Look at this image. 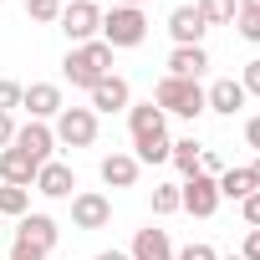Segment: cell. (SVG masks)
<instances>
[{"label":"cell","mask_w":260,"mask_h":260,"mask_svg":"<svg viewBox=\"0 0 260 260\" xmlns=\"http://www.w3.org/2000/svg\"><path fill=\"white\" fill-rule=\"evenodd\" d=\"M235 26H240V36H245V41H260V11H240V16H235Z\"/></svg>","instance_id":"4316f807"},{"label":"cell","mask_w":260,"mask_h":260,"mask_svg":"<svg viewBox=\"0 0 260 260\" xmlns=\"http://www.w3.org/2000/svg\"><path fill=\"white\" fill-rule=\"evenodd\" d=\"M204 67H209V51H204V46H174V51H169V77H189V82H199Z\"/></svg>","instance_id":"ac0fdd59"},{"label":"cell","mask_w":260,"mask_h":260,"mask_svg":"<svg viewBox=\"0 0 260 260\" xmlns=\"http://www.w3.org/2000/svg\"><path fill=\"white\" fill-rule=\"evenodd\" d=\"M245 143H250V148H260V117H250V122H245Z\"/></svg>","instance_id":"d590c367"},{"label":"cell","mask_w":260,"mask_h":260,"mask_svg":"<svg viewBox=\"0 0 260 260\" xmlns=\"http://www.w3.org/2000/svg\"><path fill=\"white\" fill-rule=\"evenodd\" d=\"M204 107L219 112V117H235V112L245 107V87H240L235 77H219L214 87H204Z\"/></svg>","instance_id":"7c38bea8"},{"label":"cell","mask_w":260,"mask_h":260,"mask_svg":"<svg viewBox=\"0 0 260 260\" xmlns=\"http://www.w3.org/2000/svg\"><path fill=\"white\" fill-rule=\"evenodd\" d=\"M117 6H127V11H143V0H117Z\"/></svg>","instance_id":"ab89813d"},{"label":"cell","mask_w":260,"mask_h":260,"mask_svg":"<svg viewBox=\"0 0 260 260\" xmlns=\"http://www.w3.org/2000/svg\"><path fill=\"white\" fill-rule=\"evenodd\" d=\"M127 127H133V138H148V133H169V117L153 102H138V107H127Z\"/></svg>","instance_id":"d6986e66"},{"label":"cell","mask_w":260,"mask_h":260,"mask_svg":"<svg viewBox=\"0 0 260 260\" xmlns=\"http://www.w3.org/2000/svg\"><path fill=\"white\" fill-rule=\"evenodd\" d=\"M224 260H240V255H224Z\"/></svg>","instance_id":"60d3db41"},{"label":"cell","mask_w":260,"mask_h":260,"mask_svg":"<svg viewBox=\"0 0 260 260\" xmlns=\"http://www.w3.org/2000/svg\"><path fill=\"white\" fill-rule=\"evenodd\" d=\"M21 107L31 112V122H51L67 102H61V87H56V82H31V87L21 92Z\"/></svg>","instance_id":"ba28073f"},{"label":"cell","mask_w":260,"mask_h":260,"mask_svg":"<svg viewBox=\"0 0 260 260\" xmlns=\"http://www.w3.org/2000/svg\"><path fill=\"white\" fill-rule=\"evenodd\" d=\"M153 214H179V184H158L153 189Z\"/></svg>","instance_id":"484cf974"},{"label":"cell","mask_w":260,"mask_h":260,"mask_svg":"<svg viewBox=\"0 0 260 260\" xmlns=\"http://www.w3.org/2000/svg\"><path fill=\"white\" fill-rule=\"evenodd\" d=\"M36 158H26L21 148H6V153H0V184H16V189H31L36 184Z\"/></svg>","instance_id":"2e32d148"},{"label":"cell","mask_w":260,"mask_h":260,"mask_svg":"<svg viewBox=\"0 0 260 260\" xmlns=\"http://www.w3.org/2000/svg\"><path fill=\"white\" fill-rule=\"evenodd\" d=\"M143 36H148V21H143V11L112 6V11L102 16V41H107L112 51H133V46H143Z\"/></svg>","instance_id":"3957f363"},{"label":"cell","mask_w":260,"mask_h":260,"mask_svg":"<svg viewBox=\"0 0 260 260\" xmlns=\"http://www.w3.org/2000/svg\"><path fill=\"white\" fill-rule=\"evenodd\" d=\"M174 260H219V250H214V245H204V240H194V245H184Z\"/></svg>","instance_id":"83f0119b"},{"label":"cell","mask_w":260,"mask_h":260,"mask_svg":"<svg viewBox=\"0 0 260 260\" xmlns=\"http://www.w3.org/2000/svg\"><path fill=\"white\" fill-rule=\"evenodd\" d=\"M194 11L204 16V26H230V21L240 16L235 0H194Z\"/></svg>","instance_id":"603a6c76"},{"label":"cell","mask_w":260,"mask_h":260,"mask_svg":"<svg viewBox=\"0 0 260 260\" xmlns=\"http://www.w3.org/2000/svg\"><path fill=\"white\" fill-rule=\"evenodd\" d=\"M179 209H189L194 219H209V214L219 209V184H214L209 174H189V179L179 184Z\"/></svg>","instance_id":"8992f818"},{"label":"cell","mask_w":260,"mask_h":260,"mask_svg":"<svg viewBox=\"0 0 260 260\" xmlns=\"http://www.w3.org/2000/svg\"><path fill=\"white\" fill-rule=\"evenodd\" d=\"M199 174H209V179H219V174H224V164H219V153H214V148H199Z\"/></svg>","instance_id":"4dcf8cb0"},{"label":"cell","mask_w":260,"mask_h":260,"mask_svg":"<svg viewBox=\"0 0 260 260\" xmlns=\"http://www.w3.org/2000/svg\"><path fill=\"white\" fill-rule=\"evenodd\" d=\"M6 260H46V255H41V250H31V245H21V240H16V250H11V255H6Z\"/></svg>","instance_id":"e575fe53"},{"label":"cell","mask_w":260,"mask_h":260,"mask_svg":"<svg viewBox=\"0 0 260 260\" xmlns=\"http://www.w3.org/2000/svg\"><path fill=\"white\" fill-rule=\"evenodd\" d=\"M21 82H0V112H11V107H21Z\"/></svg>","instance_id":"f546056e"},{"label":"cell","mask_w":260,"mask_h":260,"mask_svg":"<svg viewBox=\"0 0 260 260\" xmlns=\"http://www.w3.org/2000/svg\"><path fill=\"white\" fill-rule=\"evenodd\" d=\"M11 143H16V117H11V112H0V153H6Z\"/></svg>","instance_id":"d6a6232c"},{"label":"cell","mask_w":260,"mask_h":260,"mask_svg":"<svg viewBox=\"0 0 260 260\" xmlns=\"http://www.w3.org/2000/svg\"><path fill=\"white\" fill-rule=\"evenodd\" d=\"M0 260H6V255H0Z\"/></svg>","instance_id":"7bdbcfd3"},{"label":"cell","mask_w":260,"mask_h":260,"mask_svg":"<svg viewBox=\"0 0 260 260\" xmlns=\"http://www.w3.org/2000/svg\"><path fill=\"white\" fill-rule=\"evenodd\" d=\"M133 148H138L133 153L138 164H169V148L174 143H169V133H148V138H133Z\"/></svg>","instance_id":"44dd1931"},{"label":"cell","mask_w":260,"mask_h":260,"mask_svg":"<svg viewBox=\"0 0 260 260\" xmlns=\"http://www.w3.org/2000/svg\"><path fill=\"white\" fill-rule=\"evenodd\" d=\"M51 133H56L61 148H92L97 143V112L92 107H61Z\"/></svg>","instance_id":"5b68a950"},{"label":"cell","mask_w":260,"mask_h":260,"mask_svg":"<svg viewBox=\"0 0 260 260\" xmlns=\"http://www.w3.org/2000/svg\"><path fill=\"white\" fill-rule=\"evenodd\" d=\"M214 184H219V199H240V204H245V199L255 194V179H250V169H224Z\"/></svg>","instance_id":"ffe728a7"},{"label":"cell","mask_w":260,"mask_h":260,"mask_svg":"<svg viewBox=\"0 0 260 260\" xmlns=\"http://www.w3.org/2000/svg\"><path fill=\"white\" fill-rule=\"evenodd\" d=\"M72 189H77V174H72L67 164H56V158H51V164H41V169H36V194H46V199H67Z\"/></svg>","instance_id":"5bb4252c"},{"label":"cell","mask_w":260,"mask_h":260,"mask_svg":"<svg viewBox=\"0 0 260 260\" xmlns=\"http://www.w3.org/2000/svg\"><path fill=\"white\" fill-rule=\"evenodd\" d=\"M169 164H174V169H179L184 179H189V174H199V143H194V138L174 143V148H169Z\"/></svg>","instance_id":"cb8c5ba5"},{"label":"cell","mask_w":260,"mask_h":260,"mask_svg":"<svg viewBox=\"0 0 260 260\" xmlns=\"http://www.w3.org/2000/svg\"><path fill=\"white\" fill-rule=\"evenodd\" d=\"M240 87H245V97H260V56H255V61H245V77H240Z\"/></svg>","instance_id":"f1b7e54d"},{"label":"cell","mask_w":260,"mask_h":260,"mask_svg":"<svg viewBox=\"0 0 260 260\" xmlns=\"http://www.w3.org/2000/svg\"><path fill=\"white\" fill-rule=\"evenodd\" d=\"M61 36L72 41V46H87V41H97L102 36V11H97V0H72V6H61Z\"/></svg>","instance_id":"277c9868"},{"label":"cell","mask_w":260,"mask_h":260,"mask_svg":"<svg viewBox=\"0 0 260 260\" xmlns=\"http://www.w3.org/2000/svg\"><path fill=\"white\" fill-rule=\"evenodd\" d=\"M240 260H260V230H250V235H245V245H240Z\"/></svg>","instance_id":"836d02e7"},{"label":"cell","mask_w":260,"mask_h":260,"mask_svg":"<svg viewBox=\"0 0 260 260\" xmlns=\"http://www.w3.org/2000/svg\"><path fill=\"white\" fill-rule=\"evenodd\" d=\"M127 255L133 260H174V240H169V230H138Z\"/></svg>","instance_id":"e0dca14e"},{"label":"cell","mask_w":260,"mask_h":260,"mask_svg":"<svg viewBox=\"0 0 260 260\" xmlns=\"http://www.w3.org/2000/svg\"><path fill=\"white\" fill-rule=\"evenodd\" d=\"M61 77L72 82V87H97L102 77H112V46L97 36V41H87V46H72L67 51V61H61Z\"/></svg>","instance_id":"6da1fadb"},{"label":"cell","mask_w":260,"mask_h":260,"mask_svg":"<svg viewBox=\"0 0 260 260\" xmlns=\"http://www.w3.org/2000/svg\"><path fill=\"white\" fill-rule=\"evenodd\" d=\"M11 148H21L26 158H36V164H51V148H56V133L46 122H26V127H16V143Z\"/></svg>","instance_id":"8fae6325"},{"label":"cell","mask_w":260,"mask_h":260,"mask_svg":"<svg viewBox=\"0 0 260 260\" xmlns=\"http://www.w3.org/2000/svg\"><path fill=\"white\" fill-rule=\"evenodd\" d=\"M56 219L51 214H21V230H16V240L21 245H31V250H41V255H51L56 250Z\"/></svg>","instance_id":"30bf717a"},{"label":"cell","mask_w":260,"mask_h":260,"mask_svg":"<svg viewBox=\"0 0 260 260\" xmlns=\"http://www.w3.org/2000/svg\"><path fill=\"white\" fill-rule=\"evenodd\" d=\"M235 6H240V11H260V0H235Z\"/></svg>","instance_id":"74e56055"},{"label":"cell","mask_w":260,"mask_h":260,"mask_svg":"<svg viewBox=\"0 0 260 260\" xmlns=\"http://www.w3.org/2000/svg\"><path fill=\"white\" fill-rule=\"evenodd\" d=\"M97 260H133V255H122V250H102Z\"/></svg>","instance_id":"8d00e7d4"},{"label":"cell","mask_w":260,"mask_h":260,"mask_svg":"<svg viewBox=\"0 0 260 260\" xmlns=\"http://www.w3.org/2000/svg\"><path fill=\"white\" fill-rule=\"evenodd\" d=\"M87 97H92V112H122V107H133V92H127L122 77H102Z\"/></svg>","instance_id":"4fadbf2b"},{"label":"cell","mask_w":260,"mask_h":260,"mask_svg":"<svg viewBox=\"0 0 260 260\" xmlns=\"http://www.w3.org/2000/svg\"><path fill=\"white\" fill-rule=\"evenodd\" d=\"M240 214H245V224H250V230H260V189H255V194L240 204Z\"/></svg>","instance_id":"1f68e13d"},{"label":"cell","mask_w":260,"mask_h":260,"mask_svg":"<svg viewBox=\"0 0 260 260\" xmlns=\"http://www.w3.org/2000/svg\"><path fill=\"white\" fill-rule=\"evenodd\" d=\"M153 107H158L164 117L174 112V117H189V122L209 112V107H204V87L189 82V77H164V82L153 87Z\"/></svg>","instance_id":"7a4b0ae2"},{"label":"cell","mask_w":260,"mask_h":260,"mask_svg":"<svg viewBox=\"0 0 260 260\" xmlns=\"http://www.w3.org/2000/svg\"><path fill=\"white\" fill-rule=\"evenodd\" d=\"M250 179H255V189H260V158H255V164H250Z\"/></svg>","instance_id":"f35d334b"},{"label":"cell","mask_w":260,"mask_h":260,"mask_svg":"<svg viewBox=\"0 0 260 260\" xmlns=\"http://www.w3.org/2000/svg\"><path fill=\"white\" fill-rule=\"evenodd\" d=\"M0 6H6V0H0Z\"/></svg>","instance_id":"b9f144b4"},{"label":"cell","mask_w":260,"mask_h":260,"mask_svg":"<svg viewBox=\"0 0 260 260\" xmlns=\"http://www.w3.org/2000/svg\"><path fill=\"white\" fill-rule=\"evenodd\" d=\"M21 214H31V189L0 184V219H21Z\"/></svg>","instance_id":"7402d4cb"},{"label":"cell","mask_w":260,"mask_h":260,"mask_svg":"<svg viewBox=\"0 0 260 260\" xmlns=\"http://www.w3.org/2000/svg\"><path fill=\"white\" fill-rule=\"evenodd\" d=\"M204 16L194 11V6H174L169 11V36H174V46H204Z\"/></svg>","instance_id":"9c48e42d"},{"label":"cell","mask_w":260,"mask_h":260,"mask_svg":"<svg viewBox=\"0 0 260 260\" xmlns=\"http://www.w3.org/2000/svg\"><path fill=\"white\" fill-rule=\"evenodd\" d=\"M107 219H112V199H107V194H97V189L72 194V224H77V230H102Z\"/></svg>","instance_id":"52a82bcc"},{"label":"cell","mask_w":260,"mask_h":260,"mask_svg":"<svg viewBox=\"0 0 260 260\" xmlns=\"http://www.w3.org/2000/svg\"><path fill=\"white\" fill-rule=\"evenodd\" d=\"M97 174H102L107 189H133V184H138V158H133V153H107V158L97 164Z\"/></svg>","instance_id":"9a60e30c"},{"label":"cell","mask_w":260,"mask_h":260,"mask_svg":"<svg viewBox=\"0 0 260 260\" xmlns=\"http://www.w3.org/2000/svg\"><path fill=\"white\" fill-rule=\"evenodd\" d=\"M26 21H41V26L61 21V0H26Z\"/></svg>","instance_id":"d4e9b609"}]
</instances>
